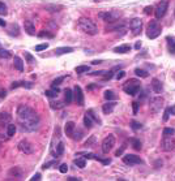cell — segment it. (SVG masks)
<instances>
[{"label":"cell","instance_id":"1","mask_svg":"<svg viewBox=\"0 0 175 181\" xmlns=\"http://www.w3.org/2000/svg\"><path fill=\"white\" fill-rule=\"evenodd\" d=\"M17 121L24 132H34L39 126V116L31 107L21 104L17 107Z\"/></svg>","mask_w":175,"mask_h":181},{"label":"cell","instance_id":"2","mask_svg":"<svg viewBox=\"0 0 175 181\" xmlns=\"http://www.w3.org/2000/svg\"><path fill=\"white\" fill-rule=\"evenodd\" d=\"M77 24H78V28H80L84 33L89 34V35H95L98 33L97 25H95L94 22L92 21L90 18H88V17H81L80 20H78Z\"/></svg>","mask_w":175,"mask_h":181},{"label":"cell","instance_id":"3","mask_svg":"<svg viewBox=\"0 0 175 181\" xmlns=\"http://www.w3.org/2000/svg\"><path fill=\"white\" fill-rule=\"evenodd\" d=\"M141 89V84L140 81L136 80V78H131L130 81H127L123 86V90L125 94L128 95H136Z\"/></svg>","mask_w":175,"mask_h":181},{"label":"cell","instance_id":"4","mask_svg":"<svg viewBox=\"0 0 175 181\" xmlns=\"http://www.w3.org/2000/svg\"><path fill=\"white\" fill-rule=\"evenodd\" d=\"M161 30H162V28L158 24L157 20H152L149 24H148V28H146V37L149 39L157 38L158 35L161 34Z\"/></svg>","mask_w":175,"mask_h":181},{"label":"cell","instance_id":"5","mask_svg":"<svg viewBox=\"0 0 175 181\" xmlns=\"http://www.w3.org/2000/svg\"><path fill=\"white\" fill-rule=\"evenodd\" d=\"M98 17L101 20H103L105 22L111 24V22H115L116 20L122 17V13L118 11H107V12H101L100 15H98Z\"/></svg>","mask_w":175,"mask_h":181},{"label":"cell","instance_id":"6","mask_svg":"<svg viewBox=\"0 0 175 181\" xmlns=\"http://www.w3.org/2000/svg\"><path fill=\"white\" fill-rule=\"evenodd\" d=\"M161 149L166 153L173 151L175 149V138L173 136H163V140L161 142Z\"/></svg>","mask_w":175,"mask_h":181},{"label":"cell","instance_id":"7","mask_svg":"<svg viewBox=\"0 0 175 181\" xmlns=\"http://www.w3.org/2000/svg\"><path fill=\"white\" fill-rule=\"evenodd\" d=\"M163 107V98L161 97H156V98H152L149 102V108L153 113H157L162 110Z\"/></svg>","mask_w":175,"mask_h":181},{"label":"cell","instance_id":"8","mask_svg":"<svg viewBox=\"0 0 175 181\" xmlns=\"http://www.w3.org/2000/svg\"><path fill=\"white\" fill-rule=\"evenodd\" d=\"M115 142H116V140H115L114 134H108V136L103 140V142H102V151H103L105 154H107L108 151L113 150V147L115 146Z\"/></svg>","mask_w":175,"mask_h":181},{"label":"cell","instance_id":"9","mask_svg":"<svg viewBox=\"0 0 175 181\" xmlns=\"http://www.w3.org/2000/svg\"><path fill=\"white\" fill-rule=\"evenodd\" d=\"M167 8H169V0H161V3L157 5V8H156V12H154V15H156V18L157 20L162 18L163 16L166 15Z\"/></svg>","mask_w":175,"mask_h":181},{"label":"cell","instance_id":"10","mask_svg":"<svg viewBox=\"0 0 175 181\" xmlns=\"http://www.w3.org/2000/svg\"><path fill=\"white\" fill-rule=\"evenodd\" d=\"M17 147H18V150L21 151V153L26 154V155H30V154L34 153V146H33V145L29 142V141H26V140L20 141Z\"/></svg>","mask_w":175,"mask_h":181},{"label":"cell","instance_id":"11","mask_svg":"<svg viewBox=\"0 0 175 181\" xmlns=\"http://www.w3.org/2000/svg\"><path fill=\"white\" fill-rule=\"evenodd\" d=\"M130 28L132 30V34L138 35L141 33V29H143V21H141V18H138V17L132 18L130 22Z\"/></svg>","mask_w":175,"mask_h":181},{"label":"cell","instance_id":"12","mask_svg":"<svg viewBox=\"0 0 175 181\" xmlns=\"http://www.w3.org/2000/svg\"><path fill=\"white\" fill-rule=\"evenodd\" d=\"M93 121H97V123H100V120H98L97 117L94 116L93 111H88V112L85 113V116H84V125L88 128V129H90V128L93 126Z\"/></svg>","mask_w":175,"mask_h":181},{"label":"cell","instance_id":"13","mask_svg":"<svg viewBox=\"0 0 175 181\" xmlns=\"http://www.w3.org/2000/svg\"><path fill=\"white\" fill-rule=\"evenodd\" d=\"M123 162L125 164H128V166H136V164L143 163V160L140 159V156L133 155V154H128V155H124Z\"/></svg>","mask_w":175,"mask_h":181},{"label":"cell","instance_id":"14","mask_svg":"<svg viewBox=\"0 0 175 181\" xmlns=\"http://www.w3.org/2000/svg\"><path fill=\"white\" fill-rule=\"evenodd\" d=\"M73 97H75V100L78 106H84V94H82V90L80 86L76 85L75 89H73Z\"/></svg>","mask_w":175,"mask_h":181},{"label":"cell","instance_id":"15","mask_svg":"<svg viewBox=\"0 0 175 181\" xmlns=\"http://www.w3.org/2000/svg\"><path fill=\"white\" fill-rule=\"evenodd\" d=\"M8 176L11 177V179L20 180V179H22V176H24V172H22V169L20 168V167H12V168L8 171Z\"/></svg>","mask_w":175,"mask_h":181},{"label":"cell","instance_id":"16","mask_svg":"<svg viewBox=\"0 0 175 181\" xmlns=\"http://www.w3.org/2000/svg\"><path fill=\"white\" fill-rule=\"evenodd\" d=\"M24 29H25V31L28 33L29 35H35V26H34V24H33L31 21L26 20V21L24 22Z\"/></svg>","mask_w":175,"mask_h":181},{"label":"cell","instance_id":"17","mask_svg":"<svg viewBox=\"0 0 175 181\" xmlns=\"http://www.w3.org/2000/svg\"><path fill=\"white\" fill-rule=\"evenodd\" d=\"M115 106H116V103H115V102H110V100H108L107 103H105L103 106H102V111H103L105 115H108V113H111L114 111Z\"/></svg>","mask_w":175,"mask_h":181},{"label":"cell","instance_id":"18","mask_svg":"<svg viewBox=\"0 0 175 181\" xmlns=\"http://www.w3.org/2000/svg\"><path fill=\"white\" fill-rule=\"evenodd\" d=\"M152 87H153V91L156 94H161L163 90L162 84H161V81L157 80V78H153V81H152Z\"/></svg>","mask_w":175,"mask_h":181},{"label":"cell","instance_id":"19","mask_svg":"<svg viewBox=\"0 0 175 181\" xmlns=\"http://www.w3.org/2000/svg\"><path fill=\"white\" fill-rule=\"evenodd\" d=\"M75 129H76V124L73 123V121H68V123L65 124V126H64V132H65V134H67L68 137H72Z\"/></svg>","mask_w":175,"mask_h":181},{"label":"cell","instance_id":"20","mask_svg":"<svg viewBox=\"0 0 175 181\" xmlns=\"http://www.w3.org/2000/svg\"><path fill=\"white\" fill-rule=\"evenodd\" d=\"M11 119H12V116L8 112H4V111L0 112V125H8Z\"/></svg>","mask_w":175,"mask_h":181},{"label":"cell","instance_id":"21","mask_svg":"<svg viewBox=\"0 0 175 181\" xmlns=\"http://www.w3.org/2000/svg\"><path fill=\"white\" fill-rule=\"evenodd\" d=\"M13 65H15V68L17 69L18 72H22V71H24V61H22L21 57L15 56V59H13Z\"/></svg>","mask_w":175,"mask_h":181},{"label":"cell","instance_id":"22","mask_svg":"<svg viewBox=\"0 0 175 181\" xmlns=\"http://www.w3.org/2000/svg\"><path fill=\"white\" fill-rule=\"evenodd\" d=\"M46 11L51 12V13H56V12H60L63 9V5H56V4H47L45 5Z\"/></svg>","mask_w":175,"mask_h":181},{"label":"cell","instance_id":"23","mask_svg":"<svg viewBox=\"0 0 175 181\" xmlns=\"http://www.w3.org/2000/svg\"><path fill=\"white\" fill-rule=\"evenodd\" d=\"M69 52H73V48L72 47H59V48H55L54 54L55 55H64V54H69Z\"/></svg>","mask_w":175,"mask_h":181},{"label":"cell","instance_id":"24","mask_svg":"<svg viewBox=\"0 0 175 181\" xmlns=\"http://www.w3.org/2000/svg\"><path fill=\"white\" fill-rule=\"evenodd\" d=\"M18 86H22V87H26V89H31L33 87V84L31 82H26V81H21V82H13L12 84V89H16Z\"/></svg>","mask_w":175,"mask_h":181},{"label":"cell","instance_id":"25","mask_svg":"<svg viewBox=\"0 0 175 181\" xmlns=\"http://www.w3.org/2000/svg\"><path fill=\"white\" fill-rule=\"evenodd\" d=\"M63 153H64V143H63V142H59L58 146H56V150H54L51 154H52L54 156H60V155H63Z\"/></svg>","mask_w":175,"mask_h":181},{"label":"cell","instance_id":"26","mask_svg":"<svg viewBox=\"0 0 175 181\" xmlns=\"http://www.w3.org/2000/svg\"><path fill=\"white\" fill-rule=\"evenodd\" d=\"M16 130H17V128H16L15 124H8V125H7V136H8V137H13V136H15Z\"/></svg>","mask_w":175,"mask_h":181},{"label":"cell","instance_id":"27","mask_svg":"<svg viewBox=\"0 0 175 181\" xmlns=\"http://www.w3.org/2000/svg\"><path fill=\"white\" fill-rule=\"evenodd\" d=\"M131 50V47L128 44H123V46H119V47L114 48V52H118V54H125Z\"/></svg>","mask_w":175,"mask_h":181},{"label":"cell","instance_id":"28","mask_svg":"<svg viewBox=\"0 0 175 181\" xmlns=\"http://www.w3.org/2000/svg\"><path fill=\"white\" fill-rule=\"evenodd\" d=\"M64 99L67 103H71L73 100V93H72L71 89H65L64 90Z\"/></svg>","mask_w":175,"mask_h":181},{"label":"cell","instance_id":"29","mask_svg":"<svg viewBox=\"0 0 175 181\" xmlns=\"http://www.w3.org/2000/svg\"><path fill=\"white\" fill-rule=\"evenodd\" d=\"M131 145H132V147H133L136 151H140L141 150V142H140V140H137V138H131Z\"/></svg>","mask_w":175,"mask_h":181},{"label":"cell","instance_id":"30","mask_svg":"<svg viewBox=\"0 0 175 181\" xmlns=\"http://www.w3.org/2000/svg\"><path fill=\"white\" fill-rule=\"evenodd\" d=\"M59 93V89L58 87H51L50 90H46V97H48V98H55L58 95Z\"/></svg>","mask_w":175,"mask_h":181},{"label":"cell","instance_id":"31","mask_svg":"<svg viewBox=\"0 0 175 181\" xmlns=\"http://www.w3.org/2000/svg\"><path fill=\"white\" fill-rule=\"evenodd\" d=\"M75 164L78 168H85V166H86V159H85V158H77V159H75Z\"/></svg>","mask_w":175,"mask_h":181},{"label":"cell","instance_id":"32","mask_svg":"<svg viewBox=\"0 0 175 181\" xmlns=\"http://www.w3.org/2000/svg\"><path fill=\"white\" fill-rule=\"evenodd\" d=\"M50 106H51V108H54V110H60V108L64 107V102H60V100L54 102V100H51Z\"/></svg>","mask_w":175,"mask_h":181},{"label":"cell","instance_id":"33","mask_svg":"<svg viewBox=\"0 0 175 181\" xmlns=\"http://www.w3.org/2000/svg\"><path fill=\"white\" fill-rule=\"evenodd\" d=\"M135 74L138 76V77H141V78H146L148 77V72L146 71H144V69H140V68H136L135 69Z\"/></svg>","mask_w":175,"mask_h":181},{"label":"cell","instance_id":"34","mask_svg":"<svg viewBox=\"0 0 175 181\" xmlns=\"http://www.w3.org/2000/svg\"><path fill=\"white\" fill-rule=\"evenodd\" d=\"M103 97H105V99H106V100H114L115 98H116V97H115V93H114L113 90H106V91H105Z\"/></svg>","mask_w":175,"mask_h":181},{"label":"cell","instance_id":"35","mask_svg":"<svg viewBox=\"0 0 175 181\" xmlns=\"http://www.w3.org/2000/svg\"><path fill=\"white\" fill-rule=\"evenodd\" d=\"M89 68L88 65H80V67H76V73H78V74H81V73H86V72H89Z\"/></svg>","mask_w":175,"mask_h":181},{"label":"cell","instance_id":"36","mask_svg":"<svg viewBox=\"0 0 175 181\" xmlns=\"http://www.w3.org/2000/svg\"><path fill=\"white\" fill-rule=\"evenodd\" d=\"M38 37H39V38H50V39H52V38L55 37V35L52 34V33H50V31H45V30H43V31L39 33Z\"/></svg>","mask_w":175,"mask_h":181},{"label":"cell","instance_id":"37","mask_svg":"<svg viewBox=\"0 0 175 181\" xmlns=\"http://www.w3.org/2000/svg\"><path fill=\"white\" fill-rule=\"evenodd\" d=\"M11 57V52L4 48H0V59H9Z\"/></svg>","mask_w":175,"mask_h":181},{"label":"cell","instance_id":"38","mask_svg":"<svg viewBox=\"0 0 175 181\" xmlns=\"http://www.w3.org/2000/svg\"><path fill=\"white\" fill-rule=\"evenodd\" d=\"M64 80H65V77H58L56 80H54V81H52L51 87H58L59 85H60V84H62V82L64 81Z\"/></svg>","mask_w":175,"mask_h":181},{"label":"cell","instance_id":"39","mask_svg":"<svg viewBox=\"0 0 175 181\" xmlns=\"http://www.w3.org/2000/svg\"><path fill=\"white\" fill-rule=\"evenodd\" d=\"M162 133H163V136H174L175 130L173 129V128H165Z\"/></svg>","mask_w":175,"mask_h":181},{"label":"cell","instance_id":"40","mask_svg":"<svg viewBox=\"0 0 175 181\" xmlns=\"http://www.w3.org/2000/svg\"><path fill=\"white\" fill-rule=\"evenodd\" d=\"M131 125H132V129H135V130H138V129L143 128V125H141L140 123H137V121H135V120L131 121Z\"/></svg>","mask_w":175,"mask_h":181},{"label":"cell","instance_id":"41","mask_svg":"<svg viewBox=\"0 0 175 181\" xmlns=\"http://www.w3.org/2000/svg\"><path fill=\"white\" fill-rule=\"evenodd\" d=\"M46 48H48V43H42V44H38V46H35V51H43L46 50Z\"/></svg>","mask_w":175,"mask_h":181},{"label":"cell","instance_id":"42","mask_svg":"<svg viewBox=\"0 0 175 181\" xmlns=\"http://www.w3.org/2000/svg\"><path fill=\"white\" fill-rule=\"evenodd\" d=\"M81 136H82V132L81 130H78V132H73V134H72V138H73L75 141H80L81 140Z\"/></svg>","mask_w":175,"mask_h":181},{"label":"cell","instance_id":"43","mask_svg":"<svg viewBox=\"0 0 175 181\" xmlns=\"http://www.w3.org/2000/svg\"><path fill=\"white\" fill-rule=\"evenodd\" d=\"M24 55H25V59H26V61L28 63H35V59L33 57L29 52H24Z\"/></svg>","mask_w":175,"mask_h":181},{"label":"cell","instance_id":"44","mask_svg":"<svg viewBox=\"0 0 175 181\" xmlns=\"http://www.w3.org/2000/svg\"><path fill=\"white\" fill-rule=\"evenodd\" d=\"M0 15H7V5L0 1Z\"/></svg>","mask_w":175,"mask_h":181},{"label":"cell","instance_id":"45","mask_svg":"<svg viewBox=\"0 0 175 181\" xmlns=\"http://www.w3.org/2000/svg\"><path fill=\"white\" fill-rule=\"evenodd\" d=\"M59 171H60L62 173H67V171H68V166H67L65 163L60 164V167H59Z\"/></svg>","mask_w":175,"mask_h":181},{"label":"cell","instance_id":"46","mask_svg":"<svg viewBox=\"0 0 175 181\" xmlns=\"http://www.w3.org/2000/svg\"><path fill=\"white\" fill-rule=\"evenodd\" d=\"M144 13H145V15H148V16H149L150 13H153V7H152V5L145 7V8H144Z\"/></svg>","mask_w":175,"mask_h":181},{"label":"cell","instance_id":"47","mask_svg":"<svg viewBox=\"0 0 175 181\" xmlns=\"http://www.w3.org/2000/svg\"><path fill=\"white\" fill-rule=\"evenodd\" d=\"M94 159H97V160H101L103 164H110L111 163V159H102V158H100V156H95Z\"/></svg>","mask_w":175,"mask_h":181},{"label":"cell","instance_id":"48","mask_svg":"<svg viewBox=\"0 0 175 181\" xmlns=\"http://www.w3.org/2000/svg\"><path fill=\"white\" fill-rule=\"evenodd\" d=\"M170 119V110L167 108L166 111H165V113H163V121H167Z\"/></svg>","mask_w":175,"mask_h":181},{"label":"cell","instance_id":"49","mask_svg":"<svg viewBox=\"0 0 175 181\" xmlns=\"http://www.w3.org/2000/svg\"><path fill=\"white\" fill-rule=\"evenodd\" d=\"M124 76H125V72L120 71V72H119V73H116V76H115V78H116V80L119 81V80H122V78H123Z\"/></svg>","mask_w":175,"mask_h":181},{"label":"cell","instance_id":"50","mask_svg":"<svg viewBox=\"0 0 175 181\" xmlns=\"http://www.w3.org/2000/svg\"><path fill=\"white\" fill-rule=\"evenodd\" d=\"M132 107H133V113L136 115L138 112V103L137 102H133V103H132Z\"/></svg>","mask_w":175,"mask_h":181},{"label":"cell","instance_id":"51","mask_svg":"<svg viewBox=\"0 0 175 181\" xmlns=\"http://www.w3.org/2000/svg\"><path fill=\"white\" fill-rule=\"evenodd\" d=\"M94 141H95V137H94V136H92V137H90V140H89V141H86V142H85V146H90V145L93 143Z\"/></svg>","mask_w":175,"mask_h":181},{"label":"cell","instance_id":"52","mask_svg":"<svg viewBox=\"0 0 175 181\" xmlns=\"http://www.w3.org/2000/svg\"><path fill=\"white\" fill-rule=\"evenodd\" d=\"M30 180L31 181H39V180H41V173H35V175L33 176Z\"/></svg>","mask_w":175,"mask_h":181},{"label":"cell","instance_id":"53","mask_svg":"<svg viewBox=\"0 0 175 181\" xmlns=\"http://www.w3.org/2000/svg\"><path fill=\"white\" fill-rule=\"evenodd\" d=\"M123 151H124V147H122V149H119V150H116V153H115V155H116V156H119V155H122V154H123Z\"/></svg>","mask_w":175,"mask_h":181},{"label":"cell","instance_id":"54","mask_svg":"<svg viewBox=\"0 0 175 181\" xmlns=\"http://www.w3.org/2000/svg\"><path fill=\"white\" fill-rule=\"evenodd\" d=\"M170 52L174 54L175 52V43H170Z\"/></svg>","mask_w":175,"mask_h":181},{"label":"cell","instance_id":"55","mask_svg":"<svg viewBox=\"0 0 175 181\" xmlns=\"http://www.w3.org/2000/svg\"><path fill=\"white\" fill-rule=\"evenodd\" d=\"M111 77H113V71H111V72H107L106 76H105V78H106V80H107V78H108V80H110Z\"/></svg>","mask_w":175,"mask_h":181},{"label":"cell","instance_id":"56","mask_svg":"<svg viewBox=\"0 0 175 181\" xmlns=\"http://www.w3.org/2000/svg\"><path fill=\"white\" fill-rule=\"evenodd\" d=\"M7 97V91L5 90H0V98H5Z\"/></svg>","mask_w":175,"mask_h":181},{"label":"cell","instance_id":"57","mask_svg":"<svg viewBox=\"0 0 175 181\" xmlns=\"http://www.w3.org/2000/svg\"><path fill=\"white\" fill-rule=\"evenodd\" d=\"M135 48H136V50H140V48H141V42H136V44H135Z\"/></svg>","mask_w":175,"mask_h":181},{"label":"cell","instance_id":"58","mask_svg":"<svg viewBox=\"0 0 175 181\" xmlns=\"http://www.w3.org/2000/svg\"><path fill=\"white\" fill-rule=\"evenodd\" d=\"M169 110H170V113H171V115H175V106H173V107H170V108H169Z\"/></svg>","mask_w":175,"mask_h":181},{"label":"cell","instance_id":"59","mask_svg":"<svg viewBox=\"0 0 175 181\" xmlns=\"http://www.w3.org/2000/svg\"><path fill=\"white\" fill-rule=\"evenodd\" d=\"M7 25V22L4 21V20H3V18H0V26H3V28H4V26Z\"/></svg>","mask_w":175,"mask_h":181},{"label":"cell","instance_id":"60","mask_svg":"<svg viewBox=\"0 0 175 181\" xmlns=\"http://www.w3.org/2000/svg\"><path fill=\"white\" fill-rule=\"evenodd\" d=\"M162 167V160H157V163H156V167Z\"/></svg>","mask_w":175,"mask_h":181},{"label":"cell","instance_id":"61","mask_svg":"<svg viewBox=\"0 0 175 181\" xmlns=\"http://www.w3.org/2000/svg\"><path fill=\"white\" fill-rule=\"evenodd\" d=\"M69 181H80V179H76V177H69Z\"/></svg>","mask_w":175,"mask_h":181},{"label":"cell","instance_id":"62","mask_svg":"<svg viewBox=\"0 0 175 181\" xmlns=\"http://www.w3.org/2000/svg\"><path fill=\"white\" fill-rule=\"evenodd\" d=\"M94 87H97V86H94V84H92V86H88V89H94Z\"/></svg>","mask_w":175,"mask_h":181},{"label":"cell","instance_id":"63","mask_svg":"<svg viewBox=\"0 0 175 181\" xmlns=\"http://www.w3.org/2000/svg\"><path fill=\"white\" fill-rule=\"evenodd\" d=\"M94 1H100V0H94Z\"/></svg>","mask_w":175,"mask_h":181}]
</instances>
